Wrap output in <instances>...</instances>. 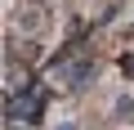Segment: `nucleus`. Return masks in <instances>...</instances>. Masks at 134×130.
<instances>
[{
	"instance_id": "2",
	"label": "nucleus",
	"mask_w": 134,
	"mask_h": 130,
	"mask_svg": "<svg viewBox=\"0 0 134 130\" xmlns=\"http://www.w3.org/2000/svg\"><path fill=\"white\" fill-rule=\"evenodd\" d=\"M121 72H125V81H134V54H125V63H121Z\"/></svg>"
},
{
	"instance_id": "1",
	"label": "nucleus",
	"mask_w": 134,
	"mask_h": 130,
	"mask_svg": "<svg viewBox=\"0 0 134 130\" xmlns=\"http://www.w3.org/2000/svg\"><path fill=\"white\" fill-rule=\"evenodd\" d=\"M112 117H116V121H134V99H130V94H116Z\"/></svg>"
},
{
	"instance_id": "3",
	"label": "nucleus",
	"mask_w": 134,
	"mask_h": 130,
	"mask_svg": "<svg viewBox=\"0 0 134 130\" xmlns=\"http://www.w3.org/2000/svg\"><path fill=\"white\" fill-rule=\"evenodd\" d=\"M58 130H81V126H76V121H63V126H58Z\"/></svg>"
},
{
	"instance_id": "4",
	"label": "nucleus",
	"mask_w": 134,
	"mask_h": 130,
	"mask_svg": "<svg viewBox=\"0 0 134 130\" xmlns=\"http://www.w3.org/2000/svg\"><path fill=\"white\" fill-rule=\"evenodd\" d=\"M9 130H14V126H9Z\"/></svg>"
}]
</instances>
